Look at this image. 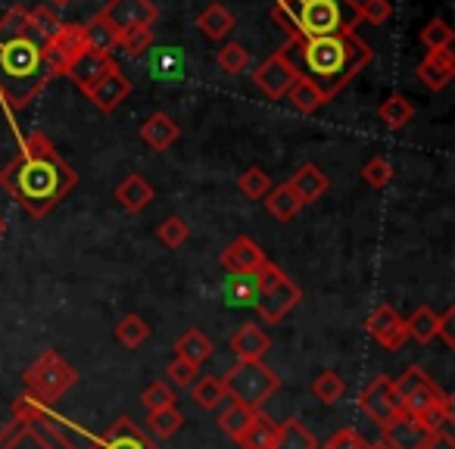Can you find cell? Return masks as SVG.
Listing matches in <instances>:
<instances>
[{"instance_id":"obj_50","label":"cell","mask_w":455,"mask_h":449,"mask_svg":"<svg viewBox=\"0 0 455 449\" xmlns=\"http://www.w3.org/2000/svg\"><path fill=\"white\" fill-rule=\"evenodd\" d=\"M322 449H368V440L355 428H340L324 440Z\"/></svg>"},{"instance_id":"obj_12","label":"cell","mask_w":455,"mask_h":449,"mask_svg":"<svg viewBox=\"0 0 455 449\" xmlns=\"http://www.w3.org/2000/svg\"><path fill=\"white\" fill-rule=\"evenodd\" d=\"M100 16L116 32H132V28H150L156 22L159 10L153 0H107Z\"/></svg>"},{"instance_id":"obj_9","label":"cell","mask_w":455,"mask_h":449,"mask_svg":"<svg viewBox=\"0 0 455 449\" xmlns=\"http://www.w3.org/2000/svg\"><path fill=\"white\" fill-rule=\"evenodd\" d=\"M359 409L365 412L378 428H384L393 418L403 415V405H399L396 387H393L390 374H374V378L368 381L365 390L359 393Z\"/></svg>"},{"instance_id":"obj_47","label":"cell","mask_w":455,"mask_h":449,"mask_svg":"<svg viewBox=\"0 0 455 449\" xmlns=\"http://www.w3.org/2000/svg\"><path fill=\"white\" fill-rule=\"evenodd\" d=\"M140 403H144L147 412L165 409V405H175V390H172L169 381H153V384L140 393Z\"/></svg>"},{"instance_id":"obj_25","label":"cell","mask_w":455,"mask_h":449,"mask_svg":"<svg viewBox=\"0 0 455 449\" xmlns=\"http://www.w3.org/2000/svg\"><path fill=\"white\" fill-rule=\"evenodd\" d=\"M147 69L150 78L156 82H181L184 78V53L178 47H150V57H147Z\"/></svg>"},{"instance_id":"obj_39","label":"cell","mask_w":455,"mask_h":449,"mask_svg":"<svg viewBox=\"0 0 455 449\" xmlns=\"http://www.w3.org/2000/svg\"><path fill=\"white\" fill-rule=\"evenodd\" d=\"M190 393H194V403L200 405V409H219L221 399L225 397V387H221V378H212V374H206V378H196L194 384H190Z\"/></svg>"},{"instance_id":"obj_7","label":"cell","mask_w":455,"mask_h":449,"mask_svg":"<svg viewBox=\"0 0 455 449\" xmlns=\"http://www.w3.org/2000/svg\"><path fill=\"white\" fill-rule=\"evenodd\" d=\"M22 381H26V387H28V397H35L44 405H53L57 399H63L66 393L76 387L78 372L57 353V349H44V353L26 368Z\"/></svg>"},{"instance_id":"obj_51","label":"cell","mask_w":455,"mask_h":449,"mask_svg":"<svg viewBox=\"0 0 455 449\" xmlns=\"http://www.w3.org/2000/svg\"><path fill=\"white\" fill-rule=\"evenodd\" d=\"M196 372L200 368L196 365H190V362H184V359H172L169 362V368H165V374H169V384H175V387H190L196 381Z\"/></svg>"},{"instance_id":"obj_29","label":"cell","mask_w":455,"mask_h":449,"mask_svg":"<svg viewBox=\"0 0 455 449\" xmlns=\"http://www.w3.org/2000/svg\"><path fill=\"white\" fill-rule=\"evenodd\" d=\"M275 437H278V421L259 409L237 443H241V449H275Z\"/></svg>"},{"instance_id":"obj_33","label":"cell","mask_w":455,"mask_h":449,"mask_svg":"<svg viewBox=\"0 0 455 449\" xmlns=\"http://www.w3.org/2000/svg\"><path fill=\"white\" fill-rule=\"evenodd\" d=\"M184 424V415L178 405H165V409H156V412H147V434L153 440H169L181 430Z\"/></svg>"},{"instance_id":"obj_20","label":"cell","mask_w":455,"mask_h":449,"mask_svg":"<svg viewBox=\"0 0 455 449\" xmlns=\"http://www.w3.org/2000/svg\"><path fill=\"white\" fill-rule=\"evenodd\" d=\"M384 443L390 449H421L430 440V434L411 415H399L390 424H384Z\"/></svg>"},{"instance_id":"obj_37","label":"cell","mask_w":455,"mask_h":449,"mask_svg":"<svg viewBox=\"0 0 455 449\" xmlns=\"http://www.w3.org/2000/svg\"><path fill=\"white\" fill-rule=\"evenodd\" d=\"M436 322H440V316H436L430 306H418V309L405 318V331H409V337H415L418 343H430L436 337Z\"/></svg>"},{"instance_id":"obj_22","label":"cell","mask_w":455,"mask_h":449,"mask_svg":"<svg viewBox=\"0 0 455 449\" xmlns=\"http://www.w3.org/2000/svg\"><path fill=\"white\" fill-rule=\"evenodd\" d=\"M153 196H156L153 194V184L147 181L144 175H138V172L122 178L119 188H116V200H119V206L128 209V212H144L153 203Z\"/></svg>"},{"instance_id":"obj_4","label":"cell","mask_w":455,"mask_h":449,"mask_svg":"<svg viewBox=\"0 0 455 449\" xmlns=\"http://www.w3.org/2000/svg\"><path fill=\"white\" fill-rule=\"evenodd\" d=\"M299 60L306 66V76L331 97H337L355 76H362L371 63L374 51L359 38V35H328V38L297 41Z\"/></svg>"},{"instance_id":"obj_8","label":"cell","mask_w":455,"mask_h":449,"mask_svg":"<svg viewBox=\"0 0 455 449\" xmlns=\"http://www.w3.org/2000/svg\"><path fill=\"white\" fill-rule=\"evenodd\" d=\"M396 397H399V405H403V415H411V418H421L427 415L430 409H440V405H449L452 397L446 390L430 381V374L421 372V365H409L396 381Z\"/></svg>"},{"instance_id":"obj_18","label":"cell","mask_w":455,"mask_h":449,"mask_svg":"<svg viewBox=\"0 0 455 449\" xmlns=\"http://www.w3.org/2000/svg\"><path fill=\"white\" fill-rule=\"evenodd\" d=\"M418 82L427 91H443L455 78V53L452 47H443V51H427L424 60L415 69Z\"/></svg>"},{"instance_id":"obj_52","label":"cell","mask_w":455,"mask_h":449,"mask_svg":"<svg viewBox=\"0 0 455 449\" xmlns=\"http://www.w3.org/2000/svg\"><path fill=\"white\" fill-rule=\"evenodd\" d=\"M253 278H256V285H259V291L266 293V291H272V287H278L281 281L287 278V275L281 272V266H275V262H268V260H266V262H262V266L253 272Z\"/></svg>"},{"instance_id":"obj_6","label":"cell","mask_w":455,"mask_h":449,"mask_svg":"<svg viewBox=\"0 0 455 449\" xmlns=\"http://www.w3.org/2000/svg\"><path fill=\"white\" fill-rule=\"evenodd\" d=\"M221 387H225V397H231V403H241L247 409L259 412L278 393L281 378L262 359H237L221 374Z\"/></svg>"},{"instance_id":"obj_36","label":"cell","mask_w":455,"mask_h":449,"mask_svg":"<svg viewBox=\"0 0 455 449\" xmlns=\"http://www.w3.org/2000/svg\"><path fill=\"white\" fill-rule=\"evenodd\" d=\"M312 393H315V399H322V403L334 405L343 399V393H347V381H343L340 372H334V368H324V372L315 374V381H312Z\"/></svg>"},{"instance_id":"obj_2","label":"cell","mask_w":455,"mask_h":449,"mask_svg":"<svg viewBox=\"0 0 455 449\" xmlns=\"http://www.w3.org/2000/svg\"><path fill=\"white\" fill-rule=\"evenodd\" d=\"M53 78L44 44L28 28V10L13 7L0 16V103L10 113L26 109Z\"/></svg>"},{"instance_id":"obj_30","label":"cell","mask_w":455,"mask_h":449,"mask_svg":"<svg viewBox=\"0 0 455 449\" xmlns=\"http://www.w3.org/2000/svg\"><path fill=\"white\" fill-rule=\"evenodd\" d=\"M287 100H291V107L297 109V113H315V109H322L324 103H328V94H324L322 88H318L315 82H312L309 76H299L297 82L291 84V91H287Z\"/></svg>"},{"instance_id":"obj_54","label":"cell","mask_w":455,"mask_h":449,"mask_svg":"<svg viewBox=\"0 0 455 449\" xmlns=\"http://www.w3.org/2000/svg\"><path fill=\"white\" fill-rule=\"evenodd\" d=\"M421 449H455V440L449 430H440V434H430V440Z\"/></svg>"},{"instance_id":"obj_11","label":"cell","mask_w":455,"mask_h":449,"mask_svg":"<svg viewBox=\"0 0 455 449\" xmlns=\"http://www.w3.org/2000/svg\"><path fill=\"white\" fill-rule=\"evenodd\" d=\"M91 449H159L134 418L119 415L103 434H91Z\"/></svg>"},{"instance_id":"obj_3","label":"cell","mask_w":455,"mask_h":449,"mask_svg":"<svg viewBox=\"0 0 455 449\" xmlns=\"http://www.w3.org/2000/svg\"><path fill=\"white\" fill-rule=\"evenodd\" d=\"M91 434L66 421L53 405L35 397H20L13 403V418L0 430V449H88Z\"/></svg>"},{"instance_id":"obj_53","label":"cell","mask_w":455,"mask_h":449,"mask_svg":"<svg viewBox=\"0 0 455 449\" xmlns=\"http://www.w3.org/2000/svg\"><path fill=\"white\" fill-rule=\"evenodd\" d=\"M452 325H455V306H449V309L440 316V322H436V337H440V341L446 343L449 349H455V331H452Z\"/></svg>"},{"instance_id":"obj_32","label":"cell","mask_w":455,"mask_h":449,"mask_svg":"<svg viewBox=\"0 0 455 449\" xmlns=\"http://www.w3.org/2000/svg\"><path fill=\"white\" fill-rule=\"evenodd\" d=\"M275 449H318V440L299 418H287V421L278 424Z\"/></svg>"},{"instance_id":"obj_55","label":"cell","mask_w":455,"mask_h":449,"mask_svg":"<svg viewBox=\"0 0 455 449\" xmlns=\"http://www.w3.org/2000/svg\"><path fill=\"white\" fill-rule=\"evenodd\" d=\"M368 449H390V446L384 440H378V443H368Z\"/></svg>"},{"instance_id":"obj_26","label":"cell","mask_w":455,"mask_h":449,"mask_svg":"<svg viewBox=\"0 0 455 449\" xmlns=\"http://www.w3.org/2000/svg\"><path fill=\"white\" fill-rule=\"evenodd\" d=\"M221 297H225L228 306H235V309H256L262 291L253 275H228L225 287H221Z\"/></svg>"},{"instance_id":"obj_27","label":"cell","mask_w":455,"mask_h":449,"mask_svg":"<svg viewBox=\"0 0 455 449\" xmlns=\"http://www.w3.org/2000/svg\"><path fill=\"white\" fill-rule=\"evenodd\" d=\"M82 38H84V47H88V51L103 53V57H113V51H119V32H116L100 13L91 16V20L82 26Z\"/></svg>"},{"instance_id":"obj_56","label":"cell","mask_w":455,"mask_h":449,"mask_svg":"<svg viewBox=\"0 0 455 449\" xmlns=\"http://www.w3.org/2000/svg\"><path fill=\"white\" fill-rule=\"evenodd\" d=\"M51 4H53V7H69L72 0H51Z\"/></svg>"},{"instance_id":"obj_24","label":"cell","mask_w":455,"mask_h":449,"mask_svg":"<svg viewBox=\"0 0 455 449\" xmlns=\"http://www.w3.org/2000/svg\"><path fill=\"white\" fill-rule=\"evenodd\" d=\"M291 190L299 196V203H315L318 196H324V190H328V175H324L318 165H312V163H306V165H299L297 172L291 175Z\"/></svg>"},{"instance_id":"obj_13","label":"cell","mask_w":455,"mask_h":449,"mask_svg":"<svg viewBox=\"0 0 455 449\" xmlns=\"http://www.w3.org/2000/svg\"><path fill=\"white\" fill-rule=\"evenodd\" d=\"M365 328H368V334H371V341L380 343L384 349H390V353H399V349L405 347V341H409L405 318L399 316V312L393 309L390 303L374 306L371 316L365 318Z\"/></svg>"},{"instance_id":"obj_35","label":"cell","mask_w":455,"mask_h":449,"mask_svg":"<svg viewBox=\"0 0 455 449\" xmlns=\"http://www.w3.org/2000/svg\"><path fill=\"white\" fill-rule=\"evenodd\" d=\"M266 206L278 221H291L293 215L303 209V203H299V196L291 190V184H278V188H272L266 194Z\"/></svg>"},{"instance_id":"obj_34","label":"cell","mask_w":455,"mask_h":449,"mask_svg":"<svg viewBox=\"0 0 455 449\" xmlns=\"http://www.w3.org/2000/svg\"><path fill=\"white\" fill-rule=\"evenodd\" d=\"M378 119L384 122L390 132H399V128H405L411 119H415V107H411L403 94H393L378 107Z\"/></svg>"},{"instance_id":"obj_40","label":"cell","mask_w":455,"mask_h":449,"mask_svg":"<svg viewBox=\"0 0 455 449\" xmlns=\"http://www.w3.org/2000/svg\"><path fill=\"white\" fill-rule=\"evenodd\" d=\"M253 415H256V412H253V409H247V405L231 403V405H228V409L219 415L221 434H228L231 440H241V434L247 430V424L253 421Z\"/></svg>"},{"instance_id":"obj_49","label":"cell","mask_w":455,"mask_h":449,"mask_svg":"<svg viewBox=\"0 0 455 449\" xmlns=\"http://www.w3.org/2000/svg\"><path fill=\"white\" fill-rule=\"evenodd\" d=\"M393 16V0H359V22L384 26Z\"/></svg>"},{"instance_id":"obj_16","label":"cell","mask_w":455,"mask_h":449,"mask_svg":"<svg viewBox=\"0 0 455 449\" xmlns=\"http://www.w3.org/2000/svg\"><path fill=\"white\" fill-rule=\"evenodd\" d=\"M219 262H221V269H225L228 275H253L256 269L266 262V250H262L253 237L241 235V237H235V241L228 244L225 250H221Z\"/></svg>"},{"instance_id":"obj_57","label":"cell","mask_w":455,"mask_h":449,"mask_svg":"<svg viewBox=\"0 0 455 449\" xmlns=\"http://www.w3.org/2000/svg\"><path fill=\"white\" fill-rule=\"evenodd\" d=\"M4 229H7V221H4V215H0V235H4Z\"/></svg>"},{"instance_id":"obj_23","label":"cell","mask_w":455,"mask_h":449,"mask_svg":"<svg viewBox=\"0 0 455 449\" xmlns=\"http://www.w3.org/2000/svg\"><path fill=\"white\" fill-rule=\"evenodd\" d=\"M178 134H181V128L175 125V119H172L169 113H153L150 119L140 125V140L156 153L169 150L178 140Z\"/></svg>"},{"instance_id":"obj_31","label":"cell","mask_w":455,"mask_h":449,"mask_svg":"<svg viewBox=\"0 0 455 449\" xmlns=\"http://www.w3.org/2000/svg\"><path fill=\"white\" fill-rule=\"evenodd\" d=\"M209 356H212V341H209L200 328H188L175 341V359H184V362H190V365L200 368Z\"/></svg>"},{"instance_id":"obj_41","label":"cell","mask_w":455,"mask_h":449,"mask_svg":"<svg viewBox=\"0 0 455 449\" xmlns=\"http://www.w3.org/2000/svg\"><path fill=\"white\" fill-rule=\"evenodd\" d=\"M60 16L53 13L51 7H35V10H28V28H32V35L41 41V44H47V41L53 38V35L60 32Z\"/></svg>"},{"instance_id":"obj_38","label":"cell","mask_w":455,"mask_h":449,"mask_svg":"<svg viewBox=\"0 0 455 449\" xmlns=\"http://www.w3.org/2000/svg\"><path fill=\"white\" fill-rule=\"evenodd\" d=\"M147 337H150V325H147L138 312H132V316H125L119 325H116V341H119L122 347H128V349L144 347Z\"/></svg>"},{"instance_id":"obj_43","label":"cell","mask_w":455,"mask_h":449,"mask_svg":"<svg viewBox=\"0 0 455 449\" xmlns=\"http://www.w3.org/2000/svg\"><path fill=\"white\" fill-rule=\"evenodd\" d=\"M156 237L163 247L181 250V244H188V237H190V225L181 219V215H169V219H163V225L156 229Z\"/></svg>"},{"instance_id":"obj_14","label":"cell","mask_w":455,"mask_h":449,"mask_svg":"<svg viewBox=\"0 0 455 449\" xmlns=\"http://www.w3.org/2000/svg\"><path fill=\"white\" fill-rule=\"evenodd\" d=\"M82 51H88V47H84V38H82V26L63 22L60 32L44 44V60H47V66H51L53 76H66L72 60H76Z\"/></svg>"},{"instance_id":"obj_48","label":"cell","mask_w":455,"mask_h":449,"mask_svg":"<svg viewBox=\"0 0 455 449\" xmlns=\"http://www.w3.org/2000/svg\"><path fill=\"white\" fill-rule=\"evenodd\" d=\"M393 165H390V159H384V156H371L365 165H362V178H365V184H371V188H387V184L393 181Z\"/></svg>"},{"instance_id":"obj_44","label":"cell","mask_w":455,"mask_h":449,"mask_svg":"<svg viewBox=\"0 0 455 449\" xmlns=\"http://www.w3.org/2000/svg\"><path fill=\"white\" fill-rule=\"evenodd\" d=\"M237 188H241L243 196H250V200H266V194L275 188L272 178H268L266 169H259V165H253V169H247L241 175V181H237Z\"/></svg>"},{"instance_id":"obj_28","label":"cell","mask_w":455,"mask_h":449,"mask_svg":"<svg viewBox=\"0 0 455 449\" xmlns=\"http://www.w3.org/2000/svg\"><path fill=\"white\" fill-rule=\"evenodd\" d=\"M235 26H237L235 16H231V10H228L225 4H209V7L196 16V28H200L209 41L228 38V35L235 32Z\"/></svg>"},{"instance_id":"obj_21","label":"cell","mask_w":455,"mask_h":449,"mask_svg":"<svg viewBox=\"0 0 455 449\" xmlns=\"http://www.w3.org/2000/svg\"><path fill=\"white\" fill-rule=\"evenodd\" d=\"M268 349H272V337H268L259 325H241V328L231 334V353H235L237 359L256 362V359H262Z\"/></svg>"},{"instance_id":"obj_5","label":"cell","mask_w":455,"mask_h":449,"mask_svg":"<svg viewBox=\"0 0 455 449\" xmlns=\"http://www.w3.org/2000/svg\"><path fill=\"white\" fill-rule=\"evenodd\" d=\"M272 20L291 35V44L328 35H353L362 26L355 0H275Z\"/></svg>"},{"instance_id":"obj_42","label":"cell","mask_w":455,"mask_h":449,"mask_svg":"<svg viewBox=\"0 0 455 449\" xmlns=\"http://www.w3.org/2000/svg\"><path fill=\"white\" fill-rule=\"evenodd\" d=\"M215 63H219V69L225 72V76H241L250 66V51L243 44H237V41H231V44H225L215 53Z\"/></svg>"},{"instance_id":"obj_17","label":"cell","mask_w":455,"mask_h":449,"mask_svg":"<svg viewBox=\"0 0 455 449\" xmlns=\"http://www.w3.org/2000/svg\"><path fill=\"white\" fill-rule=\"evenodd\" d=\"M303 300V291H299L297 281L284 278L278 287H272V291H266L259 297V303H256V309H259V316L266 318L268 325H278L284 316H291L293 309H297V303Z\"/></svg>"},{"instance_id":"obj_46","label":"cell","mask_w":455,"mask_h":449,"mask_svg":"<svg viewBox=\"0 0 455 449\" xmlns=\"http://www.w3.org/2000/svg\"><path fill=\"white\" fill-rule=\"evenodd\" d=\"M150 44H153L150 28H132V32L119 35V51L125 53V57H132V60L144 57V53L150 51Z\"/></svg>"},{"instance_id":"obj_45","label":"cell","mask_w":455,"mask_h":449,"mask_svg":"<svg viewBox=\"0 0 455 449\" xmlns=\"http://www.w3.org/2000/svg\"><path fill=\"white\" fill-rule=\"evenodd\" d=\"M418 38H421V44L427 47V51H443V47H452L455 35H452V26L436 16V20H430L427 26L421 28V35H418Z\"/></svg>"},{"instance_id":"obj_10","label":"cell","mask_w":455,"mask_h":449,"mask_svg":"<svg viewBox=\"0 0 455 449\" xmlns=\"http://www.w3.org/2000/svg\"><path fill=\"white\" fill-rule=\"evenodd\" d=\"M287 51H291V47H278V51L253 72V84L268 97V100H281V97L291 91V84L303 76V72L293 66V60Z\"/></svg>"},{"instance_id":"obj_15","label":"cell","mask_w":455,"mask_h":449,"mask_svg":"<svg viewBox=\"0 0 455 449\" xmlns=\"http://www.w3.org/2000/svg\"><path fill=\"white\" fill-rule=\"evenodd\" d=\"M84 94H88V100L94 103L100 113H116V109L128 100V94H132V82H128V76L119 66H113V69L103 78H97Z\"/></svg>"},{"instance_id":"obj_1","label":"cell","mask_w":455,"mask_h":449,"mask_svg":"<svg viewBox=\"0 0 455 449\" xmlns=\"http://www.w3.org/2000/svg\"><path fill=\"white\" fill-rule=\"evenodd\" d=\"M76 181L78 175L72 172V165L60 156L51 138L41 132L20 138L16 159L0 169V188L32 219H44L51 209H57L66 200V194L76 188Z\"/></svg>"},{"instance_id":"obj_19","label":"cell","mask_w":455,"mask_h":449,"mask_svg":"<svg viewBox=\"0 0 455 449\" xmlns=\"http://www.w3.org/2000/svg\"><path fill=\"white\" fill-rule=\"evenodd\" d=\"M113 66H119L113 57H103V53H94V51H82L76 60H72L69 69H66V78H72V84H78L82 91H88L91 84H94L97 78L107 76Z\"/></svg>"}]
</instances>
